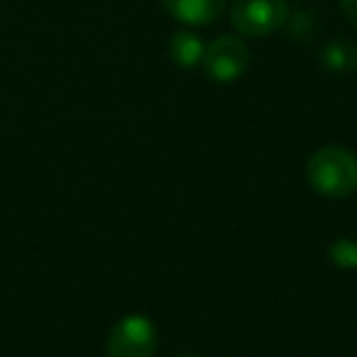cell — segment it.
<instances>
[{"label":"cell","instance_id":"cell-9","mask_svg":"<svg viewBox=\"0 0 357 357\" xmlns=\"http://www.w3.org/2000/svg\"><path fill=\"white\" fill-rule=\"evenodd\" d=\"M287 22H289V35L296 42L311 40L313 30H316V15L311 10H296L294 15L289 13Z\"/></svg>","mask_w":357,"mask_h":357},{"label":"cell","instance_id":"cell-5","mask_svg":"<svg viewBox=\"0 0 357 357\" xmlns=\"http://www.w3.org/2000/svg\"><path fill=\"white\" fill-rule=\"evenodd\" d=\"M162 6L174 20L191 27L213 25L223 15L228 0H162Z\"/></svg>","mask_w":357,"mask_h":357},{"label":"cell","instance_id":"cell-7","mask_svg":"<svg viewBox=\"0 0 357 357\" xmlns=\"http://www.w3.org/2000/svg\"><path fill=\"white\" fill-rule=\"evenodd\" d=\"M206 45L194 32H174L169 40V56L178 69H196L204 61Z\"/></svg>","mask_w":357,"mask_h":357},{"label":"cell","instance_id":"cell-8","mask_svg":"<svg viewBox=\"0 0 357 357\" xmlns=\"http://www.w3.org/2000/svg\"><path fill=\"white\" fill-rule=\"evenodd\" d=\"M328 257L340 269H357V243L350 238H337L328 248Z\"/></svg>","mask_w":357,"mask_h":357},{"label":"cell","instance_id":"cell-6","mask_svg":"<svg viewBox=\"0 0 357 357\" xmlns=\"http://www.w3.org/2000/svg\"><path fill=\"white\" fill-rule=\"evenodd\" d=\"M318 59L331 74H352L357 69V47L350 40H331L321 47Z\"/></svg>","mask_w":357,"mask_h":357},{"label":"cell","instance_id":"cell-1","mask_svg":"<svg viewBox=\"0 0 357 357\" xmlns=\"http://www.w3.org/2000/svg\"><path fill=\"white\" fill-rule=\"evenodd\" d=\"M306 178L326 199H347L357 191V157L337 144L321 147L308 157Z\"/></svg>","mask_w":357,"mask_h":357},{"label":"cell","instance_id":"cell-11","mask_svg":"<svg viewBox=\"0 0 357 357\" xmlns=\"http://www.w3.org/2000/svg\"><path fill=\"white\" fill-rule=\"evenodd\" d=\"M174 357H201V355H196V352H181V355H174Z\"/></svg>","mask_w":357,"mask_h":357},{"label":"cell","instance_id":"cell-2","mask_svg":"<svg viewBox=\"0 0 357 357\" xmlns=\"http://www.w3.org/2000/svg\"><path fill=\"white\" fill-rule=\"evenodd\" d=\"M154 352H157V328L142 313H130L110 328L105 340L108 357H154Z\"/></svg>","mask_w":357,"mask_h":357},{"label":"cell","instance_id":"cell-10","mask_svg":"<svg viewBox=\"0 0 357 357\" xmlns=\"http://www.w3.org/2000/svg\"><path fill=\"white\" fill-rule=\"evenodd\" d=\"M337 3H340V10L347 17V22L357 27V0H337Z\"/></svg>","mask_w":357,"mask_h":357},{"label":"cell","instance_id":"cell-4","mask_svg":"<svg viewBox=\"0 0 357 357\" xmlns=\"http://www.w3.org/2000/svg\"><path fill=\"white\" fill-rule=\"evenodd\" d=\"M201 66H204L206 76L211 81H215V84H233L248 71L250 50L235 35L215 37L211 45H206Z\"/></svg>","mask_w":357,"mask_h":357},{"label":"cell","instance_id":"cell-3","mask_svg":"<svg viewBox=\"0 0 357 357\" xmlns=\"http://www.w3.org/2000/svg\"><path fill=\"white\" fill-rule=\"evenodd\" d=\"M289 17V0H235L230 22L245 37H267L282 30Z\"/></svg>","mask_w":357,"mask_h":357}]
</instances>
